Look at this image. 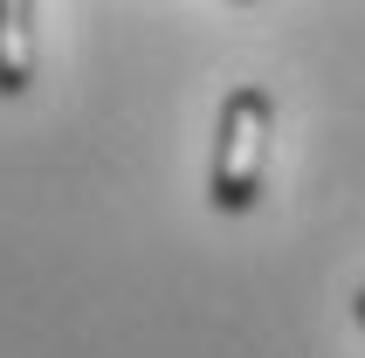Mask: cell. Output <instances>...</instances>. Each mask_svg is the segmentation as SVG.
<instances>
[{
	"label": "cell",
	"instance_id": "1",
	"mask_svg": "<svg viewBox=\"0 0 365 358\" xmlns=\"http://www.w3.org/2000/svg\"><path fill=\"white\" fill-rule=\"evenodd\" d=\"M269 131H276V97L262 83L227 90L221 124H214V173H207V200L214 214H248L262 193V165H269Z\"/></svg>",
	"mask_w": 365,
	"mask_h": 358
},
{
	"label": "cell",
	"instance_id": "2",
	"mask_svg": "<svg viewBox=\"0 0 365 358\" xmlns=\"http://www.w3.org/2000/svg\"><path fill=\"white\" fill-rule=\"evenodd\" d=\"M35 83V7L0 0V97H21Z\"/></svg>",
	"mask_w": 365,
	"mask_h": 358
},
{
	"label": "cell",
	"instance_id": "3",
	"mask_svg": "<svg viewBox=\"0 0 365 358\" xmlns=\"http://www.w3.org/2000/svg\"><path fill=\"white\" fill-rule=\"evenodd\" d=\"M359 324H365V290H359Z\"/></svg>",
	"mask_w": 365,
	"mask_h": 358
}]
</instances>
